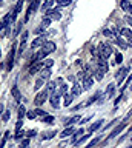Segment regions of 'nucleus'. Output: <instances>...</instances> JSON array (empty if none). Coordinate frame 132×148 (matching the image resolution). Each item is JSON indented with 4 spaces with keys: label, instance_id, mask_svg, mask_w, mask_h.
<instances>
[{
    "label": "nucleus",
    "instance_id": "f257e3e1",
    "mask_svg": "<svg viewBox=\"0 0 132 148\" xmlns=\"http://www.w3.org/2000/svg\"><path fill=\"white\" fill-rule=\"evenodd\" d=\"M98 54H100L101 57L108 59V57H109V56L112 54V48H111V46H109L108 43H103V42H101V43L98 45Z\"/></svg>",
    "mask_w": 132,
    "mask_h": 148
},
{
    "label": "nucleus",
    "instance_id": "f03ea898",
    "mask_svg": "<svg viewBox=\"0 0 132 148\" xmlns=\"http://www.w3.org/2000/svg\"><path fill=\"white\" fill-rule=\"evenodd\" d=\"M48 93H49L48 90H43L42 93H38V94H37V97L34 99V103H35L37 107L43 105V103H45V100H46V97H48Z\"/></svg>",
    "mask_w": 132,
    "mask_h": 148
},
{
    "label": "nucleus",
    "instance_id": "7ed1b4c3",
    "mask_svg": "<svg viewBox=\"0 0 132 148\" xmlns=\"http://www.w3.org/2000/svg\"><path fill=\"white\" fill-rule=\"evenodd\" d=\"M95 62H97V65H98V69H101L103 73H108V68H109V66H108V62H106L105 57H101V56L98 54Z\"/></svg>",
    "mask_w": 132,
    "mask_h": 148
},
{
    "label": "nucleus",
    "instance_id": "20e7f679",
    "mask_svg": "<svg viewBox=\"0 0 132 148\" xmlns=\"http://www.w3.org/2000/svg\"><path fill=\"white\" fill-rule=\"evenodd\" d=\"M14 56H15V46L9 51V54H8V60H6V69L8 71H11L12 69V66H14Z\"/></svg>",
    "mask_w": 132,
    "mask_h": 148
},
{
    "label": "nucleus",
    "instance_id": "39448f33",
    "mask_svg": "<svg viewBox=\"0 0 132 148\" xmlns=\"http://www.w3.org/2000/svg\"><path fill=\"white\" fill-rule=\"evenodd\" d=\"M128 73H129V66H123V68L117 73V83H118V85L123 83V80H125V77L128 76Z\"/></svg>",
    "mask_w": 132,
    "mask_h": 148
},
{
    "label": "nucleus",
    "instance_id": "423d86ee",
    "mask_svg": "<svg viewBox=\"0 0 132 148\" xmlns=\"http://www.w3.org/2000/svg\"><path fill=\"white\" fill-rule=\"evenodd\" d=\"M126 124H128V117H126V119H125V120H123L121 124H118V127H117V128H115V130H114V131L111 133V136H109V139H114L115 136H118V134H120V133H121L123 130H125V127H126Z\"/></svg>",
    "mask_w": 132,
    "mask_h": 148
},
{
    "label": "nucleus",
    "instance_id": "0eeeda50",
    "mask_svg": "<svg viewBox=\"0 0 132 148\" xmlns=\"http://www.w3.org/2000/svg\"><path fill=\"white\" fill-rule=\"evenodd\" d=\"M38 5H40V0H32L31 6H29V8H28V11H26V17H25V22H28V20H29V15H31L32 12H35V9L38 8Z\"/></svg>",
    "mask_w": 132,
    "mask_h": 148
},
{
    "label": "nucleus",
    "instance_id": "6e6552de",
    "mask_svg": "<svg viewBox=\"0 0 132 148\" xmlns=\"http://www.w3.org/2000/svg\"><path fill=\"white\" fill-rule=\"evenodd\" d=\"M42 69H45L43 62H34V63H31L29 73H31V74H35V73H38V71H42Z\"/></svg>",
    "mask_w": 132,
    "mask_h": 148
},
{
    "label": "nucleus",
    "instance_id": "1a4fd4ad",
    "mask_svg": "<svg viewBox=\"0 0 132 148\" xmlns=\"http://www.w3.org/2000/svg\"><path fill=\"white\" fill-rule=\"evenodd\" d=\"M46 17H49L51 20H60V17H62V14H60V11L58 9H49V11H46V14H45Z\"/></svg>",
    "mask_w": 132,
    "mask_h": 148
},
{
    "label": "nucleus",
    "instance_id": "9d476101",
    "mask_svg": "<svg viewBox=\"0 0 132 148\" xmlns=\"http://www.w3.org/2000/svg\"><path fill=\"white\" fill-rule=\"evenodd\" d=\"M94 85V80H92V76L91 74H86L85 79H83V90H91Z\"/></svg>",
    "mask_w": 132,
    "mask_h": 148
},
{
    "label": "nucleus",
    "instance_id": "9b49d317",
    "mask_svg": "<svg viewBox=\"0 0 132 148\" xmlns=\"http://www.w3.org/2000/svg\"><path fill=\"white\" fill-rule=\"evenodd\" d=\"M45 42H46V40H45V36H38V37L31 43V49H35V48H38V46H43Z\"/></svg>",
    "mask_w": 132,
    "mask_h": 148
},
{
    "label": "nucleus",
    "instance_id": "f8f14e48",
    "mask_svg": "<svg viewBox=\"0 0 132 148\" xmlns=\"http://www.w3.org/2000/svg\"><path fill=\"white\" fill-rule=\"evenodd\" d=\"M55 48H57V46H55V43H54V42L46 40L42 49H43V51H46V54H49V53H54V51H55Z\"/></svg>",
    "mask_w": 132,
    "mask_h": 148
},
{
    "label": "nucleus",
    "instance_id": "ddd939ff",
    "mask_svg": "<svg viewBox=\"0 0 132 148\" xmlns=\"http://www.w3.org/2000/svg\"><path fill=\"white\" fill-rule=\"evenodd\" d=\"M49 102H51V105H52L54 108H58V107H60V96L55 94V93H52V96L49 97Z\"/></svg>",
    "mask_w": 132,
    "mask_h": 148
},
{
    "label": "nucleus",
    "instance_id": "4468645a",
    "mask_svg": "<svg viewBox=\"0 0 132 148\" xmlns=\"http://www.w3.org/2000/svg\"><path fill=\"white\" fill-rule=\"evenodd\" d=\"M120 6H121V9H123V11H126V12H132V5L129 3V0H121V2H120Z\"/></svg>",
    "mask_w": 132,
    "mask_h": 148
},
{
    "label": "nucleus",
    "instance_id": "2eb2a0df",
    "mask_svg": "<svg viewBox=\"0 0 132 148\" xmlns=\"http://www.w3.org/2000/svg\"><path fill=\"white\" fill-rule=\"evenodd\" d=\"M82 91H83V88L77 83V85H74V86H72V94H71V96H72V97H78V96L82 94Z\"/></svg>",
    "mask_w": 132,
    "mask_h": 148
},
{
    "label": "nucleus",
    "instance_id": "dca6fc26",
    "mask_svg": "<svg viewBox=\"0 0 132 148\" xmlns=\"http://www.w3.org/2000/svg\"><path fill=\"white\" fill-rule=\"evenodd\" d=\"M101 124H103V120H97L95 124H92L91 127H89V130H88V133L91 134V133H94V131H97L100 127H101Z\"/></svg>",
    "mask_w": 132,
    "mask_h": 148
},
{
    "label": "nucleus",
    "instance_id": "f3484780",
    "mask_svg": "<svg viewBox=\"0 0 132 148\" xmlns=\"http://www.w3.org/2000/svg\"><path fill=\"white\" fill-rule=\"evenodd\" d=\"M120 34H121L123 37H126L128 40L132 39V31L129 29V28H121V29H120Z\"/></svg>",
    "mask_w": 132,
    "mask_h": 148
},
{
    "label": "nucleus",
    "instance_id": "a211bd4d",
    "mask_svg": "<svg viewBox=\"0 0 132 148\" xmlns=\"http://www.w3.org/2000/svg\"><path fill=\"white\" fill-rule=\"evenodd\" d=\"M51 22H52V20H51L49 17H46V15H45V19H43V22H42V28H38V29H37V32H40L42 29H45V28H48V26L51 25Z\"/></svg>",
    "mask_w": 132,
    "mask_h": 148
},
{
    "label": "nucleus",
    "instance_id": "6ab92c4d",
    "mask_svg": "<svg viewBox=\"0 0 132 148\" xmlns=\"http://www.w3.org/2000/svg\"><path fill=\"white\" fill-rule=\"evenodd\" d=\"M114 91H115V85H114V83H111V85L108 86V90H106V94H105V97L111 99V97L114 96Z\"/></svg>",
    "mask_w": 132,
    "mask_h": 148
},
{
    "label": "nucleus",
    "instance_id": "aec40b11",
    "mask_svg": "<svg viewBox=\"0 0 132 148\" xmlns=\"http://www.w3.org/2000/svg\"><path fill=\"white\" fill-rule=\"evenodd\" d=\"M74 133H75V130H74L72 127H68V128H65V130L62 131L60 137H66V136H71V134H74Z\"/></svg>",
    "mask_w": 132,
    "mask_h": 148
},
{
    "label": "nucleus",
    "instance_id": "412c9836",
    "mask_svg": "<svg viewBox=\"0 0 132 148\" xmlns=\"http://www.w3.org/2000/svg\"><path fill=\"white\" fill-rule=\"evenodd\" d=\"M115 43H117L121 49H126V48H128V43H126L125 40H121V37H115Z\"/></svg>",
    "mask_w": 132,
    "mask_h": 148
},
{
    "label": "nucleus",
    "instance_id": "4be33fe9",
    "mask_svg": "<svg viewBox=\"0 0 132 148\" xmlns=\"http://www.w3.org/2000/svg\"><path fill=\"white\" fill-rule=\"evenodd\" d=\"M83 134H85V130H83V128H80L78 131H75V133L72 134V142L75 144V142H77V139H78V136H83Z\"/></svg>",
    "mask_w": 132,
    "mask_h": 148
},
{
    "label": "nucleus",
    "instance_id": "5701e85b",
    "mask_svg": "<svg viewBox=\"0 0 132 148\" xmlns=\"http://www.w3.org/2000/svg\"><path fill=\"white\" fill-rule=\"evenodd\" d=\"M103 36H106V37H109V39L117 37V36H115V32H114V31H111V29H108V28H105V29H103Z\"/></svg>",
    "mask_w": 132,
    "mask_h": 148
},
{
    "label": "nucleus",
    "instance_id": "b1692460",
    "mask_svg": "<svg viewBox=\"0 0 132 148\" xmlns=\"http://www.w3.org/2000/svg\"><path fill=\"white\" fill-rule=\"evenodd\" d=\"M49 76H51V71L49 69H42V76H40V79H43V80H48L49 79Z\"/></svg>",
    "mask_w": 132,
    "mask_h": 148
},
{
    "label": "nucleus",
    "instance_id": "393cba45",
    "mask_svg": "<svg viewBox=\"0 0 132 148\" xmlns=\"http://www.w3.org/2000/svg\"><path fill=\"white\" fill-rule=\"evenodd\" d=\"M94 74H95V79H97V80H103V77H105V73H103L101 69H98V68L95 69Z\"/></svg>",
    "mask_w": 132,
    "mask_h": 148
},
{
    "label": "nucleus",
    "instance_id": "a878e982",
    "mask_svg": "<svg viewBox=\"0 0 132 148\" xmlns=\"http://www.w3.org/2000/svg\"><path fill=\"white\" fill-rule=\"evenodd\" d=\"M11 93H12V96H14V99H15V100H20V91L17 90V86H12Z\"/></svg>",
    "mask_w": 132,
    "mask_h": 148
},
{
    "label": "nucleus",
    "instance_id": "bb28decb",
    "mask_svg": "<svg viewBox=\"0 0 132 148\" xmlns=\"http://www.w3.org/2000/svg\"><path fill=\"white\" fill-rule=\"evenodd\" d=\"M63 97H65V99H63V103H65V107H69V105H71V102H72V96H69V94H65Z\"/></svg>",
    "mask_w": 132,
    "mask_h": 148
},
{
    "label": "nucleus",
    "instance_id": "cd10ccee",
    "mask_svg": "<svg viewBox=\"0 0 132 148\" xmlns=\"http://www.w3.org/2000/svg\"><path fill=\"white\" fill-rule=\"evenodd\" d=\"M78 120H80V116H74V117H71V119H68V120H66V125H68V127H71L72 124H75V122H78Z\"/></svg>",
    "mask_w": 132,
    "mask_h": 148
},
{
    "label": "nucleus",
    "instance_id": "c85d7f7f",
    "mask_svg": "<svg viewBox=\"0 0 132 148\" xmlns=\"http://www.w3.org/2000/svg\"><path fill=\"white\" fill-rule=\"evenodd\" d=\"M52 5H54V0H46L45 5L42 6V9H43V11H49V8H51Z\"/></svg>",
    "mask_w": 132,
    "mask_h": 148
},
{
    "label": "nucleus",
    "instance_id": "c756f323",
    "mask_svg": "<svg viewBox=\"0 0 132 148\" xmlns=\"http://www.w3.org/2000/svg\"><path fill=\"white\" fill-rule=\"evenodd\" d=\"M55 134H57L55 130H54V131H48V133H45V134L42 136V139H43V141H45V139H51V137H54Z\"/></svg>",
    "mask_w": 132,
    "mask_h": 148
},
{
    "label": "nucleus",
    "instance_id": "7c9ffc66",
    "mask_svg": "<svg viewBox=\"0 0 132 148\" xmlns=\"http://www.w3.org/2000/svg\"><path fill=\"white\" fill-rule=\"evenodd\" d=\"M100 139H101V137H95L94 141H91V142L86 145V148H94L95 145H97V144H98V142H100Z\"/></svg>",
    "mask_w": 132,
    "mask_h": 148
},
{
    "label": "nucleus",
    "instance_id": "2f4dec72",
    "mask_svg": "<svg viewBox=\"0 0 132 148\" xmlns=\"http://www.w3.org/2000/svg\"><path fill=\"white\" fill-rule=\"evenodd\" d=\"M43 65H45L46 69H49V68L54 65V60H52V59H46V60H43Z\"/></svg>",
    "mask_w": 132,
    "mask_h": 148
},
{
    "label": "nucleus",
    "instance_id": "473e14b6",
    "mask_svg": "<svg viewBox=\"0 0 132 148\" xmlns=\"http://www.w3.org/2000/svg\"><path fill=\"white\" fill-rule=\"evenodd\" d=\"M8 139H9V131L5 133V136H3V139H2V142H0V148H5V144H6Z\"/></svg>",
    "mask_w": 132,
    "mask_h": 148
},
{
    "label": "nucleus",
    "instance_id": "72a5a7b5",
    "mask_svg": "<svg viewBox=\"0 0 132 148\" xmlns=\"http://www.w3.org/2000/svg\"><path fill=\"white\" fill-rule=\"evenodd\" d=\"M23 136H26V133H23L22 130H18V131L15 133V136H14V137H15V141H22V139H23Z\"/></svg>",
    "mask_w": 132,
    "mask_h": 148
},
{
    "label": "nucleus",
    "instance_id": "f704fd0d",
    "mask_svg": "<svg viewBox=\"0 0 132 148\" xmlns=\"http://www.w3.org/2000/svg\"><path fill=\"white\" fill-rule=\"evenodd\" d=\"M55 2H57L58 6H68V5H71L72 0H55Z\"/></svg>",
    "mask_w": 132,
    "mask_h": 148
},
{
    "label": "nucleus",
    "instance_id": "c9c22d12",
    "mask_svg": "<svg viewBox=\"0 0 132 148\" xmlns=\"http://www.w3.org/2000/svg\"><path fill=\"white\" fill-rule=\"evenodd\" d=\"M45 82H46V80H43V79H37V82H35V86H34V88H35V90H40V88L43 86V83H45Z\"/></svg>",
    "mask_w": 132,
    "mask_h": 148
},
{
    "label": "nucleus",
    "instance_id": "e433bc0d",
    "mask_svg": "<svg viewBox=\"0 0 132 148\" xmlns=\"http://www.w3.org/2000/svg\"><path fill=\"white\" fill-rule=\"evenodd\" d=\"M98 96H100V93H97L95 96H92V97H91V99H89V100H88V102L85 103V105H91V103H94V102H97V99H98Z\"/></svg>",
    "mask_w": 132,
    "mask_h": 148
},
{
    "label": "nucleus",
    "instance_id": "4c0bfd02",
    "mask_svg": "<svg viewBox=\"0 0 132 148\" xmlns=\"http://www.w3.org/2000/svg\"><path fill=\"white\" fill-rule=\"evenodd\" d=\"M121 60H123V56H121L120 53H117V54H115V62H114V63H115V65H120Z\"/></svg>",
    "mask_w": 132,
    "mask_h": 148
},
{
    "label": "nucleus",
    "instance_id": "58836bf2",
    "mask_svg": "<svg viewBox=\"0 0 132 148\" xmlns=\"http://www.w3.org/2000/svg\"><path fill=\"white\" fill-rule=\"evenodd\" d=\"M89 136H91V134H86V136H82V139H78V141H77V142H75V145H77V147H78V145H80V144H83V142H85V141H88V139H89Z\"/></svg>",
    "mask_w": 132,
    "mask_h": 148
},
{
    "label": "nucleus",
    "instance_id": "ea45409f",
    "mask_svg": "<svg viewBox=\"0 0 132 148\" xmlns=\"http://www.w3.org/2000/svg\"><path fill=\"white\" fill-rule=\"evenodd\" d=\"M25 111H26V110H25V107H18V117H20V119H22V117L26 114Z\"/></svg>",
    "mask_w": 132,
    "mask_h": 148
},
{
    "label": "nucleus",
    "instance_id": "a19ab883",
    "mask_svg": "<svg viewBox=\"0 0 132 148\" xmlns=\"http://www.w3.org/2000/svg\"><path fill=\"white\" fill-rule=\"evenodd\" d=\"M28 147H29V137H26V139L22 141V148H28Z\"/></svg>",
    "mask_w": 132,
    "mask_h": 148
},
{
    "label": "nucleus",
    "instance_id": "79ce46f5",
    "mask_svg": "<svg viewBox=\"0 0 132 148\" xmlns=\"http://www.w3.org/2000/svg\"><path fill=\"white\" fill-rule=\"evenodd\" d=\"M125 20H126V23H128V25H131V26H132V15H131V14H126Z\"/></svg>",
    "mask_w": 132,
    "mask_h": 148
},
{
    "label": "nucleus",
    "instance_id": "37998d69",
    "mask_svg": "<svg viewBox=\"0 0 132 148\" xmlns=\"http://www.w3.org/2000/svg\"><path fill=\"white\" fill-rule=\"evenodd\" d=\"M131 80H132V74H131V76H129V77H128V79H126V82H125V86L121 88V91H125V88H126V86H128V85L131 83Z\"/></svg>",
    "mask_w": 132,
    "mask_h": 148
},
{
    "label": "nucleus",
    "instance_id": "c03bdc74",
    "mask_svg": "<svg viewBox=\"0 0 132 148\" xmlns=\"http://www.w3.org/2000/svg\"><path fill=\"white\" fill-rule=\"evenodd\" d=\"M20 29H22V23H17V26H15V29H14V36H17V34L20 32Z\"/></svg>",
    "mask_w": 132,
    "mask_h": 148
},
{
    "label": "nucleus",
    "instance_id": "a18cd8bd",
    "mask_svg": "<svg viewBox=\"0 0 132 148\" xmlns=\"http://www.w3.org/2000/svg\"><path fill=\"white\" fill-rule=\"evenodd\" d=\"M2 119H3V122H8L9 120V111H5V114L2 116Z\"/></svg>",
    "mask_w": 132,
    "mask_h": 148
},
{
    "label": "nucleus",
    "instance_id": "49530a36",
    "mask_svg": "<svg viewBox=\"0 0 132 148\" xmlns=\"http://www.w3.org/2000/svg\"><path fill=\"white\" fill-rule=\"evenodd\" d=\"M26 116H28L29 119H35V117H37V114H35V111H29V113H26Z\"/></svg>",
    "mask_w": 132,
    "mask_h": 148
},
{
    "label": "nucleus",
    "instance_id": "de8ad7c7",
    "mask_svg": "<svg viewBox=\"0 0 132 148\" xmlns=\"http://www.w3.org/2000/svg\"><path fill=\"white\" fill-rule=\"evenodd\" d=\"M54 120V117L52 116H45V119H43V122L45 124H49V122H52Z\"/></svg>",
    "mask_w": 132,
    "mask_h": 148
},
{
    "label": "nucleus",
    "instance_id": "09e8293b",
    "mask_svg": "<svg viewBox=\"0 0 132 148\" xmlns=\"http://www.w3.org/2000/svg\"><path fill=\"white\" fill-rule=\"evenodd\" d=\"M26 37H28V31H25L22 34V43H26Z\"/></svg>",
    "mask_w": 132,
    "mask_h": 148
},
{
    "label": "nucleus",
    "instance_id": "8fccbe9b",
    "mask_svg": "<svg viewBox=\"0 0 132 148\" xmlns=\"http://www.w3.org/2000/svg\"><path fill=\"white\" fill-rule=\"evenodd\" d=\"M35 114H37V116H46V113H45L43 110H35Z\"/></svg>",
    "mask_w": 132,
    "mask_h": 148
},
{
    "label": "nucleus",
    "instance_id": "3c124183",
    "mask_svg": "<svg viewBox=\"0 0 132 148\" xmlns=\"http://www.w3.org/2000/svg\"><path fill=\"white\" fill-rule=\"evenodd\" d=\"M35 133H37V131H35V130H31V131H28V133H26V136H28V137H29V139H31V137H32V136H34V134H35Z\"/></svg>",
    "mask_w": 132,
    "mask_h": 148
},
{
    "label": "nucleus",
    "instance_id": "603ef678",
    "mask_svg": "<svg viewBox=\"0 0 132 148\" xmlns=\"http://www.w3.org/2000/svg\"><path fill=\"white\" fill-rule=\"evenodd\" d=\"M22 125H23V124H22V120H18V122L15 124V131H18V130L22 128Z\"/></svg>",
    "mask_w": 132,
    "mask_h": 148
},
{
    "label": "nucleus",
    "instance_id": "864d4df0",
    "mask_svg": "<svg viewBox=\"0 0 132 148\" xmlns=\"http://www.w3.org/2000/svg\"><path fill=\"white\" fill-rule=\"evenodd\" d=\"M91 120V116H88V117H85L83 120H82V124H86V122H89Z\"/></svg>",
    "mask_w": 132,
    "mask_h": 148
},
{
    "label": "nucleus",
    "instance_id": "5fc2aeb1",
    "mask_svg": "<svg viewBox=\"0 0 132 148\" xmlns=\"http://www.w3.org/2000/svg\"><path fill=\"white\" fill-rule=\"evenodd\" d=\"M82 107H83V105H77V107H74V108H72V111H78Z\"/></svg>",
    "mask_w": 132,
    "mask_h": 148
},
{
    "label": "nucleus",
    "instance_id": "6e6d98bb",
    "mask_svg": "<svg viewBox=\"0 0 132 148\" xmlns=\"http://www.w3.org/2000/svg\"><path fill=\"white\" fill-rule=\"evenodd\" d=\"M2 111H3V107H2V105H0V114H2Z\"/></svg>",
    "mask_w": 132,
    "mask_h": 148
},
{
    "label": "nucleus",
    "instance_id": "4d7b16f0",
    "mask_svg": "<svg viewBox=\"0 0 132 148\" xmlns=\"http://www.w3.org/2000/svg\"><path fill=\"white\" fill-rule=\"evenodd\" d=\"M131 133H132V127H131V130H129V133H128V134H131Z\"/></svg>",
    "mask_w": 132,
    "mask_h": 148
},
{
    "label": "nucleus",
    "instance_id": "13d9d810",
    "mask_svg": "<svg viewBox=\"0 0 132 148\" xmlns=\"http://www.w3.org/2000/svg\"><path fill=\"white\" fill-rule=\"evenodd\" d=\"M128 148H132V147H128Z\"/></svg>",
    "mask_w": 132,
    "mask_h": 148
},
{
    "label": "nucleus",
    "instance_id": "bf43d9fd",
    "mask_svg": "<svg viewBox=\"0 0 132 148\" xmlns=\"http://www.w3.org/2000/svg\"><path fill=\"white\" fill-rule=\"evenodd\" d=\"M0 56H2V53H0Z\"/></svg>",
    "mask_w": 132,
    "mask_h": 148
},
{
    "label": "nucleus",
    "instance_id": "052dcab7",
    "mask_svg": "<svg viewBox=\"0 0 132 148\" xmlns=\"http://www.w3.org/2000/svg\"><path fill=\"white\" fill-rule=\"evenodd\" d=\"M131 90H132V86H131Z\"/></svg>",
    "mask_w": 132,
    "mask_h": 148
},
{
    "label": "nucleus",
    "instance_id": "680f3d73",
    "mask_svg": "<svg viewBox=\"0 0 132 148\" xmlns=\"http://www.w3.org/2000/svg\"><path fill=\"white\" fill-rule=\"evenodd\" d=\"M0 2H2V0H0Z\"/></svg>",
    "mask_w": 132,
    "mask_h": 148
}]
</instances>
